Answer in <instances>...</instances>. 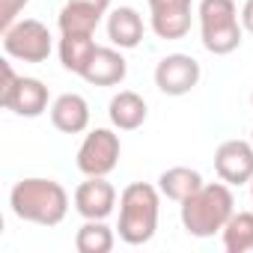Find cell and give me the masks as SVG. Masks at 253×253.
Segmentation results:
<instances>
[{"label": "cell", "instance_id": "obj_9", "mask_svg": "<svg viewBox=\"0 0 253 253\" xmlns=\"http://www.w3.org/2000/svg\"><path fill=\"white\" fill-rule=\"evenodd\" d=\"M200 63L191 54H167L158 60L155 66V86L164 95H188L197 84H200Z\"/></svg>", "mask_w": 253, "mask_h": 253}, {"label": "cell", "instance_id": "obj_8", "mask_svg": "<svg viewBox=\"0 0 253 253\" xmlns=\"http://www.w3.org/2000/svg\"><path fill=\"white\" fill-rule=\"evenodd\" d=\"M194 3L191 0H149V27L158 39L176 42L191 33Z\"/></svg>", "mask_w": 253, "mask_h": 253}, {"label": "cell", "instance_id": "obj_11", "mask_svg": "<svg viewBox=\"0 0 253 253\" xmlns=\"http://www.w3.org/2000/svg\"><path fill=\"white\" fill-rule=\"evenodd\" d=\"M72 203L84 220H104L116 206V188L107 182V176H86V182L75 188Z\"/></svg>", "mask_w": 253, "mask_h": 253}, {"label": "cell", "instance_id": "obj_1", "mask_svg": "<svg viewBox=\"0 0 253 253\" xmlns=\"http://www.w3.org/2000/svg\"><path fill=\"white\" fill-rule=\"evenodd\" d=\"M9 206H12V214L27 223L57 226L69 214V194L60 182L33 176V179L15 182L9 194Z\"/></svg>", "mask_w": 253, "mask_h": 253}, {"label": "cell", "instance_id": "obj_23", "mask_svg": "<svg viewBox=\"0 0 253 253\" xmlns=\"http://www.w3.org/2000/svg\"><path fill=\"white\" fill-rule=\"evenodd\" d=\"M69 3H84V6H92V9H98V12H110V0H69Z\"/></svg>", "mask_w": 253, "mask_h": 253}, {"label": "cell", "instance_id": "obj_5", "mask_svg": "<svg viewBox=\"0 0 253 253\" xmlns=\"http://www.w3.org/2000/svg\"><path fill=\"white\" fill-rule=\"evenodd\" d=\"M0 75H3V84H0V104L6 110H12L15 116H27V119H36L45 110H51L48 107L51 89L39 78L18 75L9 60L0 63Z\"/></svg>", "mask_w": 253, "mask_h": 253}, {"label": "cell", "instance_id": "obj_13", "mask_svg": "<svg viewBox=\"0 0 253 253\" xmlns=\"http://www.w3.org/2000/svg\"><path fill=\"white\" fill-rule=\"evenodd\" d=\"M143 33H146V24L134 6H119L107 12V39L113 42V48L131 51L143 42Z\"/></svg>", "mask_w": 253, "mask_h": 253}, {"label": "cell", "instance_id": "obj_21", "mask_svg": "<svg viewBox=\"0 0 253 253\" xmlns=\"http://www.w3.org/2000/svg\"><path fill=\"white\" fill-rule=\"evenodd\" d=\"M27 3H30V0H0V33L18 21V15L24 12Z\"/></svg>", "mask_w": 253, "mask_h": 253}, {"label": "cell", "instance_id": "obj_2", "mask_svg": "<svg viewBox=\"0 0 253 253\" xmlns=\"http://www.w3.org/2000/svg\"><path fill=\"white\" fill-rule=\"evenodd\" d=\"M182 206V226L194 238H211L223 232L226 220L235 214V197L226 182H206Z\"/></svg>", "mask_w": 253, "mask_h": 253}, {"label": "cell", "instance_id": "obj_18", "mask_svg": "<svg viewBox=\"0 0 253 253\" xmlns=\"http://www.w3.org/2000/svg\"><path fill=\"white\" fill-rule=\"evenodd\" d=\"M101 18H104V12H98L92 6H84V3H69L66 0V6L57 15V24H60V33H95Z\"/></svg>", "mask_w": 253, "mask_h": 253}, {"label": "cell", "instance_id": "obj_16", "mask_svg": "<svg viewBox=\"0 0 253 253\" xmlns=\"http://www.w3.org/2000/svg\"><path fill=\"white\" fill-rule=\"evenodd\" d=\"M95 48H98V45H95L92 33H63L57 51H60V63H63V69L72 72V75H81V78H84V72H86V66H89Z\"/></svg>", "mask_w": 253, "mask_h": 253}, {"label": "cell", "instance_id": "obj_17", "mask_svg": "<svg viewBox=\"0 0 253 253\" xmlns=\"http://www.w3.org/2000/svg\"><path fill=\"white\" fill-rule=\"evenodd\" d=\"M206 182H203V176L197 173V170H191V167H170V170H164L161 176H158V191L167 197V200H173V203H185L194 191H200Z\"/></svg>", "mask_w": 253, "mask_h": 253}, {"label": "cell", "instance_id": "obj_7", "mask_svg": "<svg viewBox=\"0 0 253 253\" xmlns=\"http://www.w3.org/2000/svg\"><path fill=\"white\" fill-rule=\"evenodd\" d=\"M119 155H122V143H119V134L110 131V128H92L81 149H78V170L84 176H107L116 170L119 164Z\"/></svg>", "mask_w": 253, "mask_h": 253}, {"label": "cell", "instance_id": "obj_26", "mask_svg": "<svg viewBox=\"0 0 253 253\" xmlns=\"http://www.w3.org/2000/svg\"><path fill=\"white\" fill-rule=\"evenodd\" d=\"M250 104H253V92H250Z\"/></svg>", "mask_w": 253, "mask_h": 253}, {"label": "cell", "instance_id": "obj_3", "mask_svg": "<svg viewBox=\"0 0 253 253\" xmlns=\"http://www.w3.org/2000/svg\"><path fill=\"white\" fill-rule=\"evenodd\" d=\"M161 191L149 182H131L119 194V238L125 244H146L158 229Z\"/></svg>", "mask_w": 253, "mask_h": 253}, {"label": "cell", "instance_id": "obj_4", "mask_svg": "<svg viewBox=\"0 0 253 253\" xmlns=\"http://www.w3.org/2000/svg\"><path fill=\"white\" fill-rule=\"evenodd\" d=\"M197 18H200V39L209 54L226 57L241 48L244 27L235 0H200Z\"/></svg>", "mask_w": 253, "mask_h": 253}, {"label": "cell", "instance_id": "obj_6", "mask_svg": "<svg viewBox=\"0 0 253 253\" xmlns=\"http://www.w3.org/2000/svg\"><path fill=\"white\" fill-rule=\"evenodd\" d=\"M3 51L9 60L21 63H45L54 51L51 30L36 18H18L12 27L3 30Z\"/></svg>", "mask_w": 253, "mask_h": 253}, {"label": "cell", "instance_id": "obj_12", "mask_svg": "<svg viewBox=\"0 0 253 253\" xmlns=\"http://www.w3.org/2000/svg\"><path fill=\"white\" fill-rule=\"evenodd\" d=\"M51 125L63 134H81L89 128V104L78 92H63L51 101Z\"/></svg>", "mask_w": 253, "mask_h": 253}, {"label": "cell", "instance_id": "obj_22", "mask_svg": "<svg viewBox=\"0 0 253 253\" xmlns=\"http://www.w3.org/2000/svg\"><path fill=\"white\" fill-rule=\"evenodd\" d=\"M241 27L253 36V0H244V6H241Z\"/></svg>", "mask_w": 253, "mask_h": 253}, {"label": "cell", "instance_id": "obj_14", "mask_svg": "<svg viewBox=\"0 0 253 253\" xmlns=\"http://www.w3.org/2000/svg\"><path fill=\"white\" fill-rule=\"evenodd\" d=\"M107 116L113 122V128H119V131H137L140 125L146 122V116H149V107H146V98L137 95L134 89H122V92H116L110 98Z\"/></svg>", "mask_w": 253, "mask_h": 253}, {"label": "cell", "instance_id": "obj_24", "mask_svg": "<svg viewBox=\"0 0 253 253\" xmlns=\"http://www.w3.org/2000/svg\"><path fill=\"white\" fill-rule=\"evenodd\" d=\"M250 197H253V179H250Z\"/></svg>", "mask_w": 253, "mask_h": 253}, {"label": "cell", "instance_id": "obj_10", "mask_svg": "<svg viewBox=\"0 0 253 253\" xmlns=\"http://www.w3.org/2000/svg\"><path fill=\"white\" fill-rule=\"evenodd\" d=\"M214 173L229 188L250 185V179H253V143L250 140H223L214 149Z\"/></svg>", "mask_w": 253, "mask_h": 253}, {"label": "cell", "instance_id": "obj_25", "mask_svg": "<svg viewBox=\"0 0 253 253\" xmlns=\"http://www.w3.org/2000/svg\"><path fill=\"white\" fill-rule=\"evenodd\" d=\"M250 143H253V128H250Z\"/></svg>", "mask_w": 253, "mask_h": 253}, {"label": "cell", "instance_id": "obj_20", "mask_svg": "<svg viewBox=\"0 0 253 253\" xmlns=\"http://www.w3.org/2000/svg\"><path fill=\"white\" fill-rule=\"evenodd\" d=\"M113 244H116V235H113V229L104 220H86L75 232L78 253H110Z\"/></svg>", "mask_w": 253, "mask_h": 253}, {"label": "cell", "instance_id": "obj_19", "mask_svg": "<svg viewBox=\"0 0 253 253\" xmlns=\"http://www.w3.org/2000/svg\"><path fill=\"white\" fill-rule=\"evenodd\" d=\"M220 235L226 253H253V211H235Z\"/></svg>", "mask_w": 253, "mask_h": 253}, {"label": "cell", "instance_id": "obj_15", "mask_svg": "<svg viewBox=\"0 0 253 253\" xmlns=\"http://www.w3.org/2000/svg\"><path fill=\"white\" fill-rule=\"evenodd\" d=\"M125 72H128V63L119 54V48H95L84 72V81L92 86H116L125 81Z\"/></svg>", "mask_w": 253, "mask_h": 253}]
</instances>
